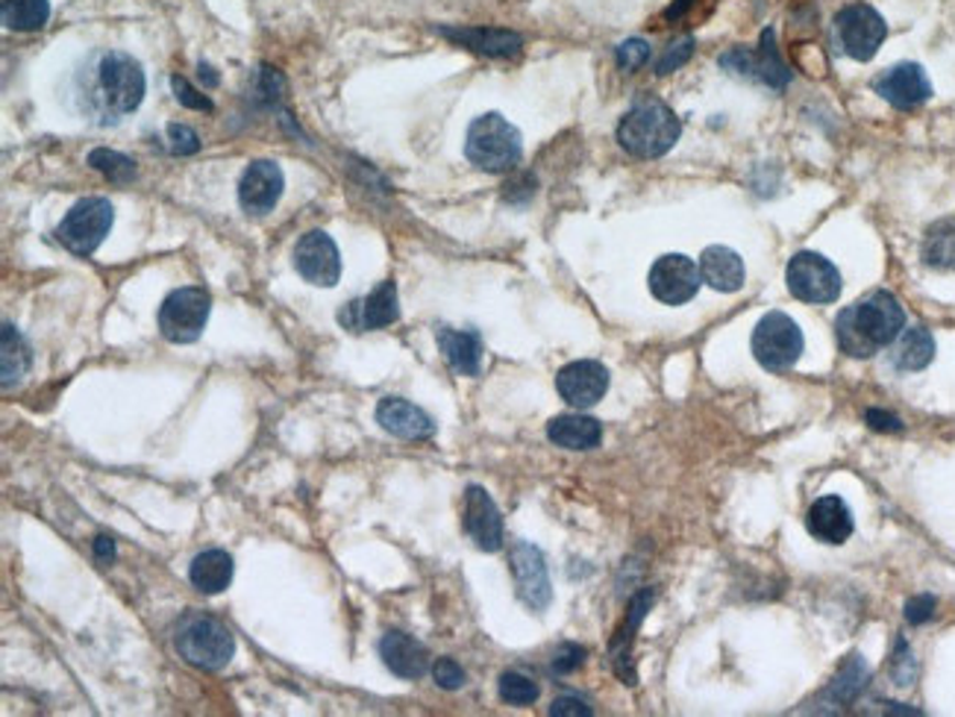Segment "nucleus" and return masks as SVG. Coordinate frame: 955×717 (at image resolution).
<instances>
[{
  "instance_id": "obj_7",
  "label": "nucleus",
  "mask_w": 955,
  "mask_h": 717,
  "mask_svg": "<svg viewBox=\"0 0 955 717\" xmlns=\"http://www.w3.org/2000/svg\"><path fill=\"white\" fill-rule=\"evenodd\" d=\"M116 224V209L107 198L77 200L56 227V242L74 256H91Z\"/></svg>"
},
{
  "instance_id": "obj_27",
  "label": "nucleus",
  "mask_w": 955,
  "mask_h": 717,
  "mask_svg": "<svg viewBox=\"0 0 955 717\" xmlns=\"http://www.w3.org/2000/svg\"><path fill=\"white\" fill-rule=\"evenodd\" d=\"M547 439L564 450H594L603 441V423L591 415H559L547 423Z\"/></svg>"
},
{
  "instance_id": "obj_12",
  "label": "nucleus",
  "mask_w": 955,
  "mask_h": 717,
  "mask_svg": "<svg viewBox=\"0 0 955 717\" xmlns=\"http://www.w3.org/2000/svg\"><path fill=\"white\" fill-rule=\"evenodd\" d=\"M647 286L659 304L682 306L694 300L700 286H703V277H700V265L688 260L685 253H665L650 265Z\"/></svg>"
},
{
  "instance_id": "obj_8",
  "label": "nucleus",
  "mask_w": 955,
  "mask_h": 717,
  "mask_svg": "<svg viewBox=\"0 0 955 717\" xmlns=\"http://www.w3.org/2000/svg\"><path fill=\"white\" fill-rule=\"evenodd\" d=\"M721 68L729 71L733 77L742 80H756L761 86H768L773 91H782L791 82L794 71L788 68L786 59L777 51V33L765 30L759 38V47H729L726 54H721Z\"/></svg>"
},
{
  "instance_id": "obj_38",
  "label": "nucleus",
  "mask_w": 955,
  "mask_h": 717,
  "mask_svg": "<svg viewBox=\"0 0 955 717\" xmlns=\"http://www.w3.org/2000/svg\"><path fill=\"white\" fill-rule=\"evenodd\" d=\"M615 59L624 71L635 74L638 68H644V65L650 63V45H647L644 38H626V42L617 45Z\"/></svg>"
},
{
  "instance_id": "obj_16",
  "label": "nucleus",
  "mask_w": 955,
  "mask_h": 717,
  "mask_svg": "<svg viewBox=\"0 0 955 717\" xmlns=\"http://www.w3.org/2000/svg\"><path fill=\"white\" fill-rule=\"evenodd\" d=\"M286 174L274 159H256L244 168L239 179V203L248 216H268L283 198Z\"/></svg>"
},
{
  "instance_id": "obj_11",
  "label": "nucleus",
  "mask_w": 955,
  "mask_h": 717,
  "mask_svg": "<svg viewBox=\"0 0 955 717\" xmlns=\"http://www.w3.org/2000/svg\"><path fill=\"white\" fill-rule=\"evenodd\" d=\"M835 33H838L841 51L856 59V63H870L879 47L888 38V24L870 3H847L844 10L835 15Z\"/></svg>"
},
{
  "instance_id": "obj_24",
  "label": "nucleus",
  "mask_w": 955,
  "mask_h": 717,
  "mask_svg": "<svg viewBox=\"0 0 955 717\" xmlns=\"http://www.w3.org/2000/svg\"><path fill=\"white\" fill-rule=\"evenodd\" d=\"M380 659L394 676L400 680H420L429 671V650L420 644L418 638L406 636V632H385L380 641Z\"/></svg>"
},
{
  "instance_id": "obj_31",
  "label": "nucleus",
  "mask_w": 955,
  "mask_h": 717,
  "mask_svg": "<svg viewBox=\"0 0 955 717\" xmlns=\"http://www.w3.org/2000/svg\"><path fill=\"white\" fill-rule=\"evenodd\" d=\"M920 260L932 271H955V218H941L929 227L920 244Z\"/></svg>"
},
{
  "instance_id": "obj_25",
  "label": "nucleus",
  "mask_w": 955,
  "mask_h": 717,
  "mask_svg": "<svg viewBox=\"0 0 955 717\" xmlns=\"http://www.w3.org/2000/svg\"><path fill=\"white\" fill-rule=\"evenodd\" d=\"M436 341L447 365L462 374V377H476L483 368V339L476 330H453V327H438Z\"/></svg>"
},
{
  "instance_id": "obj_4",
  "label": "nucleus",
  "mask_w": 955,
  "mask_h": 717,
  "mask_svg": "<svg viewBox=\"0 0 955 717\" xmlns=\"http://www.w3.org/2000/svg\"><path fill=\"white\" fill-rule=\"evenodd\" d=\"M464 156L473 168L485 174H506L518 168L524 159V139L515 124H509L501 112H485L473 118L464 135Z\"/></svg>"
},
{
  "instance_id": "obj_40",
  "label": "nucleus",
  "mask_w": 955,
  "mask_h": 717,
  "mask_svg": "<svg viewBox=\"0 0 955 717\" xmlns=\"http://www.w3.org/2000/svg\"><path fill=\"white\" fill-rule=\"evenodd\" d=\"M432 680H436L438 688L459 691L464 685L462 664L455 662V659H450V655H444V659H438V662L432 664Z\"/></svg>"
},
{
  "instance_id": "obj_46",
  "label": "nucleus",
  "mask_w": 955,
  "mask_h": 717,
  "mask_svg": "<svg viewBox=\"0 0 955 717\" xmlns=\"http://www.w3.org/2000/svg\"><path fill=\"white\" fill-rule=\"evenodd\" d=\"M95 559H98L100 565H109V562L116 559V541L109 536L95 538Z\"/></svg>"
},
{
  "instance_id": "obj_37",
  "label": "nucleus",
  "mask_w": 955,
  "mask_h": 717,
  "mask_svg": "<svg viewBox=\"0 0 955 717\" xmlns=\"http://www.w3.org/2000/svg\"><path fill=\"white\" fill-rule=\"evenodd\" d=\"M694 56V36H682L679 42H673L670 47H665V54L652 63V71L659 74V77H665V74L670 71H679L682 65L688 63Z\"/></svg>"
},
{
  "instance_id": "obj_32",
  "label": "nucleus",
  "mask_w": 955,
  "mask_h": 717,
  "mask_svg": "<svg viewBox=\"0 0 955 717\" xmlns=\"http://www.w3.org/2000/svg\"><path fill=\"white\" fill-rule=\"evenodd\" d=\"M867 682H870V668H867V662L861 659V655L853 653L847 655V662L841 664V671L835 673V680L826 685L823 697L832 699V703H838V706H847V703L861 697V691L867 688Z\"/></svg>"
},
{
  "instance_id": "obj_15",
  "label": "nucleus",
  "mask_w": 955,
  "mask_h": 717,
  "mask_svg": "<svg viewBox=\"0 0 955 717\" xmlns=\"http://www.w3.org/2000/svg\"><path fill=\"white\" fill-rule=\"evenodd\" d=\"M397 318H400V304H397V286H394V279H383L371 295L350 300L339 312V323L350 332L385 330V327H392Z\"/></svg>"
},
{
  "instance_id": "obj_21",
  "label": "nucleus",
  "mask_w": 955,
  "mask_h": 717,
  "mask_svg": "<svg viewBox=\"0 0 955 717\" xmlns=\"http://www.w3.org/2000/svg\"><path fill=\"white\" fill-rule=\"evenodd\" d=\"M376 423L388 435L403 441H427L436 435V421L420 406L403 400V397H383L376 406Z\"/></svg>"
},
{
  "instance_id": "obj_30",
  "label": "nucleus",
  "mask_w": 955,
  "mask_h": 717,
  "mask_svg": "<svg viewBox=\"0 0 955 717\" xmlns=\"http://www.w3.org/2000/svg\"><path fill=\"white\" fill-rule=\"evenodd\" d=\"M3 353H0V383L10 391L12 386H19L21 379L28 377L30 365H33V348L28 339L21 335L12 323H3Z\"/></svg>"
},
{
  "instance_id": "obj_28",
  "label": "nucleus",
  "mask_w": 955,
  "mask_h": 717,
  "mask_svg": "<svg viewBox=\"0 0 955 717\" xmlns=\"http://www.w3.org/2000/svg\"><path fill=\"white\" fill-rule=\"evenodd\" d=\"M932 358H935V339L926 327L902 330L891 344V365L897 371H905V374L929 368Z\"/></svg>"
},
{
  "instance_id": "obj_18",
  "label": "nucleus",
  "mask_w": 955,
  "mask_h": 717,
  "mask_svg": "<svg viewBox=\"0 0 955 717\" xmlns=\"http://www.w3.org/2000/svg\"><path fill=\"white\" fill-rule=\"evenodd\" d=\"M874 91L885 103H891L893 109L909 112V109L923 107L932 98V82H929L926 71L918 63H900L893 68H885L876 77Z\"/></svg>"
},
{
  "instance_id": "obj_26",
  "label": "nucleus",
  "mask_w": 955,
  "mask_h": 717,
  "mask_svg": "<svg viewBox=\"0 0 955 717\" xmlns=\"http://www.w3.org/2000/svg\"><path fill=\"white\" fill-rule=\"evenodd\" d=\"M700 277L721 295H735L744 288V260L726 244H709L700 256Z\"/></svg>"
},
{
  "instance_id": "obj_33",
  "label": "nucleus",
  "mask_w": 955,
  "mask_h": 717,
  "mask_svg": "<svg viewBox=\"0 0 955 717\" xmlns=\"http://www.w3.org/2000/svg\"><path fill=\"white\" fill-rule=\"evenodd\" d=\"M0 19H3L7 30L36 33L51 21V0H3Z\"/></svg>"
},
{
  "instance_id": "obj_44",
  "label": "nucleus",
  "mask_w": 955,
  "mask_h": 717,
  "mask_svg": "<svg viewBox=\"0 0 955 717\" xmlns=\"http://www.w3.org/2000/svg\"><path fill=\"white\" fill-rule=\"evenodd\" d=\"M865 421H867V427H870V430H876V432H902L905 430V423H902L893 412H888V409H867Z\"/></svg>"
},
{
  "instance_id": "obj_17",
  "label": "nucleus",
  "mask_w": 955,
  "mask_h": 717,
  "mask_svg": "<svg viewBox=\"0 0 955 717\" xmlns=\"http://www.w3.org/2000/svg\"><path fill=\"white\" fill-rule=\"evenodd\" d=\"M556 391L573 409H591L606 397L608 368L594 358H577L556 374Z\"/></svg>"
},
{
  "instance_id": "obj_42",
  "label": "nucleus",
  "mask_w": 955,
  "mask_h": 717,
  "mask_svg": "<svg viewBox=\"0 0 955 717\" xmlns=\"http://www.w3.org/2000/svg\"><path fill=\"white\" fill-rule=\"evenodd\" d=\"M935 609L937 600L932 594H918V597H911V600L905 603V620H909L911 627H920V624L935 618Z\"/></svg>"
},
{
  "instance_id": "obj_5",
  "label": "nucleus",
  "mask_w": 955,
  "mask_h": 717,
  "mask_svg": "<svg viewBox=\"0 0 955 717\" xmlns=\"http://www.w3.org/2000/svg\"><path fill=\"white\" fill-rule=\"evenodd\" d=\"M174 647L197 671H221L235 653V638L221 620L206 611H186L174 629Z\"/></svg>"
},
{
  "instance_id": "obj_43",
  "label": "nucleus",
  "mask_w": 955,
  "mask_h": 717,
  "mask_svg": "<svg viewBox=\"0 0 955 717\" xmlns=\"http://www.w3.org/2000/svg\"><path fill=\"white\" fill-rule=\"evenodd\" d=\"M585 655H589V650H585V647L562 644L553 655V673H573L582 662H585Z\"/></svg>"
},
{
  "instance_id": "obj_20",
  "label": "nucleus",
  "mask_w": 955,
  "mask_h": 717,
  "mask_svg": "<svg viewBox=\"0 0 955 717\" xmlns=\"http://www.w3.org/2000/svg\"><path fill=\"white\" fill-rule=\"evenodd\" d=\"M652 600H656V588H641V592L635 594L633 600H629V609H626L624 624L617 627L615 638H612V644H608L612 668H615L617 676L624 680V685H635V682H638L633 668V641L638 627H641V620L647 618V611H650Z\"/></svg>"
},
{
  "instance_id": "obj_35",
  "label": "nucleus",
  "mask_w": 955,
  "mask_h": 717,
  "mask_svg": "<svg viewBox=\"0 0 955 717\" xmlns=\"http://www.w3.org/2000/svg\"><path fill=\"white\" fill-rule=\"evenodd\" d=\"M497 691H501L503 703H509V706H533L538 694H541L536 682L518 671L503 673L501 682H497Z\"/></svg>"
},
{
  "instance_id": "obj_3",
  "label": "nucleus",
  "mask_w": 955,
  "mask_h": 717,
  "mask_svg": "<svg viewBox=\"0 0 955 717\" xmlns=\"http://www.w3.org/2000/svg\"><path fill=\"white\" fill-rule=\"evenodd\" d=\"M682 135V121L659 98L635 100L617 124V144L635 159H659L673 151Z\"/></svg>"
},
{
  "instance_id": "obj_9",
  "label": "nucleus",
  "mask_w": 955,
  "mask_h": 717,
  "mask_svg": "<svg viewBox=\"0 0 955 717\" xmlns=\"http://www.w3.org/2000/svg\"><path fill=\"white\" fill-rule=\"evenodd\" d=\"M212 295L200 286L174 288L160 306V332L171 344H191L204 335Z\"/></svg>"
},
{
  "instance_id": "obj_6",
  "label": "nucleus",
  "mask_w": 955,
  "mask_h": 717,
  "mask_svg": "<svg viewBox=\"0 0 955 717\" xmlns=\"http://www.w3.org/2000/svg\"><path fill=\"white\" fill-rule=\"evenodd\" d=\"M750 350L753 358L765 371L777 374V371L794 368L805 350L803 330H800V323L791 315L773 309V312L761 315L759 323L753 327Z\"/></svg>"
},
{
  "instance_id": "obj_2",
  "label": "nucleus",
  "mask_w": 955,
  "mask_h": 717,
  "mask_svg": "<svg viewBox=\"0 0 955 717\" xmlns=\"http://www.w3.org/2000/svg\"><path fill=\"white\" fill-rule=\"evenodd\" d=\"M905 327V309L891 291H870L858 304L841 309L835 318V339L841 353L853 358H870L882 348H891Z\"/></svg>"
},
{
  "instance_id": "obj_22",
  "label": "nucleus",
  "mask_w": 955,
  "mask_h": 717,
  "mask_svg": "<svg viewBox=\"0 0 955 717\" xmlns=\"http://www.w3.org/2000/svg\"><path fill=\"white\" fill-rule=\"evenodd\" d=\"M805 529H809V536L823 541V544L838 548L853 536L856 520H853V509L844 503V497L826 494V497L812 503V509L805 515Z\"/></svg>"
},
{
  "instance_id": "obj_48",
  "label": "nucleus",
  "mask_w": 955,
  "mask_h": 717,
  "mask_svg": "<svg viewBox=\"0 0 955 717\" xmlns=\"http://www.w3.org/2000/svg\"><path fill=\"white\" fill-rule=\"evenodd\" d=\"M197 71H200V80L206 82V89H215V86H218V74L212 71V65L200 63L197 65Z\"/></svg>"
},
{
  "instance_id": "obj_34",
  "label": "nucleus",
  "mask_w": 955,
  "mask_h": 717,
  "mask_svg": "<svg viewBox=\"0 0 955 717\" xmlns=\"http://www.w3.org/2000/svg\"><path fill=\"white\" fill-rule=\"evenodd\" d=\"M89 165L98 174H103L109 183H116V186H127V183L135 179V162L124 156V153L109 151V147H95L89 153Z\"/></svg>"
},
{
  "instance_id": "obj_47",
  "label": "nucleus",
  "mask_w": 955,
  "mask_h": 717,
  "mask_svg": "<svg viewBox=\"0 0 955 717\" xmlns=\"http://www.w3.org/2000/svg\"><path fill=\"white\" fill-rule=\"evenodd\" d=\"M691 7H694V0H673V7H670V10L665 12V19H668V21L682 19V15H685V12L691 10Z\"/></svg>"
},
{
  "instance_id": "obj_19",
  "label": "nucleus",
  "mask_w": 955,
  "mask_h": 717,
  "mask_svg": "<svg viewBox=\"0 0 955 717\" xmlns=\"http://www.w3.org/2000/svg\"><path fill=\"white\" fill-rule=\"evenodd\" d=\"M464 532L483 553L503 548V515L483 485H468L464 492Z\"/></svg>"
},
{
  "instance_id": "obj_10",
  "label": "nucleus",
  "mask_w": 955,
  "mask_h": 717,
  "mask_svg": "<svg viewBox=\"0 0 955 717\" xmlns=\"http://www.w3.org/2000/svg\"><path fill=\"white\" fill-rule=\"evenodd\" d=\"M788 291L803 304H835L844 288L841 271L823 253L800 251L786 268Z\"/></svg>"
},
{
  "instance_id": "obj_45",
  "label": "nucleus",
  "mask_w": 955,
  "mask_h": 717,
  "mask_svg": "<svg viewBox=\"0 0 955 717\" xmlns=\"http://www.w3.org/2000/svg\"><path fill=\"white\" fill-rule=\"evenodd\" d=\"M550 715L553 717H591V706L580 697H556L553 706H550Z\"/></svg>"
},
{
  "instance_id": "obj_39",
  "label": "nucleus",
  "mask_w": 955,
  "mask_h": 717,
  "mask_svg": "<svg viewBox=\"0 0 955 717\" xmlns=\"http://www.w3.org/2000/svg\"><path fill=\"white\" fill-rule=\"evenodd\" d=\"M171 91H174V98H177L179 107L195 109V112H212L215 109L212 100L206 98V95H200V91H197L186 77H179V74L171 77Z\"/></svg>"
},
{
  "instance_id": "obj_14",
  "label": "nucleus",
  "mask_w": 955,
  "mask_h": 717,
  "mask_svg": "<svg viewBox=\"0 0 955 717\" xmlns=\"http://www.w3.org/2000/svg\"><path fill=\"white\" fill-rule=\"evenodd\" d=\"M295 268L309 286H336L341 277V256L332 235L323 233V230H309L306 235H300L295 247Z\"/></svg>"
},
{
  "instance_id": "obj_41",
  "label": "nucleus",
  "mask_w": 955,
  "mask_h": 717,
  "mask_svg": "<svg viewBox=\"0 0 955 717\" xmlns=\"http://www.w3.org/2000/svg\"><path fill=\"white\" fill-rule=\"evenodd\" d=\"M168 142L174 156H191L200 151V135L188 124H168Z\"/></svg>"
},
{
  "instance_id": "obj_23",
  "label": "nucleus",
  "mask_w": 955,
  "mask_h": 717,
  "mask_svg": "<svg viewBox=\"0 0 955 717\" xmlns=\"http://www.w3.org/2000/svg\"><path fill=\"white\" fill-rule=\"evenodd\" d=\"M438 36L450 38L455 45L468 47L473 54L494 56V59H509L518 56L524 47V36L515 30L501 27H436Z\"/></svg>"
},
{
  "instance_id": "obj_13",
  "label": "nucleus",
  "mask_w": 955,
  "mask_h": 717,
  "mask_svg": "<svg viewBox=\"0 0 955 717\" xmlns=\"http://www.w3.org/2000/svg\"><path fill=\"white\" fill-rule=\"evenodd\" d=\"M509 565L520 603L533 611H545L553 603V585H550L545 553L536 544H529V541H515L509 553Z\"/></svg>"
},
{
  "instance_id": "obj_29",
  "label": "nucleus",
  "mask_w": 955,
  "mask_h": 717,
  "mask_svg": "<svg viewBox=\"0 0 955 717\" xmlns=\"http://www.w3.org/2000/svg\"><path fill=\"white\" fill-rule=\"evenodd\" d=\"M188 580L200 594H221L232 583V556L227 550H204L188 567Z\"/></svg>"
},
{
  "instance_id": "obj_36",
  "label": "nucleus",
  "mask_w": 955,
  "mask_h": 717,
  "mask_svg": "<svg viewBox=\"0 0 955 717\" xmlns=\"http://www.w3.org/2000/svg\"><path fill=\"white\" fill-rule=\"evenodd\" d=\"M914 676H918V659H914V653H911V647L905 644V638H897V650H893L891 655L893 685L909 688V685H914Z\"/></svg>"
},
{
  "instance_id": "obj_1",
  "label": "nucleus",
  "mask_w": 955,
  "mask_h": 717,
  "mask_svg": "<svg viewBox=\"0 0 955 717\" xmlns=\"http://www.w3.org/2000/svg\"><path fill=\"white\" fill-rule=\"evenodd\" d=\"M144 68L124 51H95L74 77V98L91 124L116 126L142 107Z\"/></svg>"
}]
</instances>
